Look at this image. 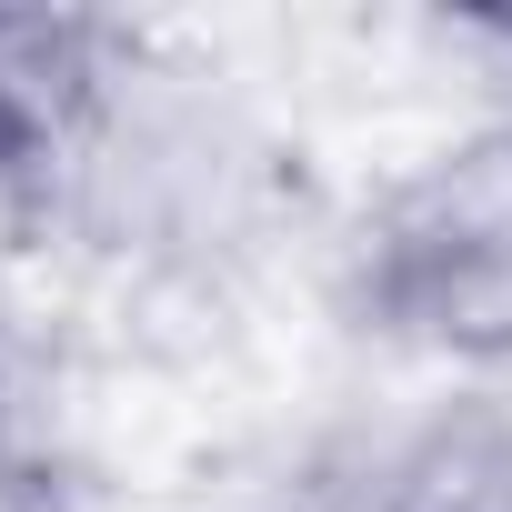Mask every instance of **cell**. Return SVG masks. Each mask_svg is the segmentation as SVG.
<instances>
[{"label":"cell","mask_w":512,"mask_h":512,"mask_svg":"<svg viewBox=\"0 0 512 512\" xmlns=\"http://www.w3.org/2000/svg\"><path fill=\"white\" fill-rule=\"evenodd\" d=\"M502 121H512V111H502Z\"/></svg>","instance_id":"obj_1"}]
</instances>
